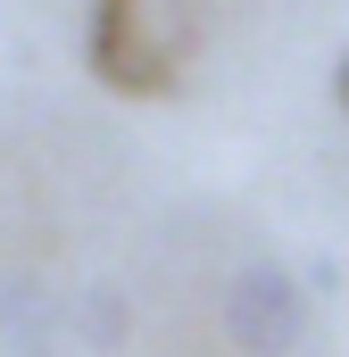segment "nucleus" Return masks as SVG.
Wrapping results in <instances>:
<instances>
[{
    "label": "nucleus",
    "mask_w": 349,
    "mask_h": 357,
    "mask_svg": "<svg viewBox=\"0 0 349 357\" xmlns=\"http://www.w3.org/2000/svg\"><path fill=\"white\" fill-rule=\"evenodd\" d=\"M225 341L242 357H291L308 341V291H299V274L274 266V258H250L225 282Z\"/></svg>",
    "instance_id": "obj_1"
},
{
    "label": "nucleus",
    "mask_w": 349,
    "mask_h": 357,
    "mask_svg": "<svg viewBox=\"0 0 349 357\" xmlns=\"http://www.w3.org/2000/svg\"><path fill=\"white\" fill-rule=\"evenodd\" d=\"M91 75L117 91H158L167 84V50L142 17V0H91Z\"/></svg>",
    "instance_id": "obj_2"
},
{
    "label": "nucleus",
    "mask_w": 349,
    "mask_h": 357,
    "mask_svg": "<svg viewBox=\"0 0 349 357\" xmlns=\"http://www.w3.org/2000/svg\"><path fill=\"white\" fill-rule=\"evenodd\" d=\"M75 316H84V341H91V349H117V341H125V299H117V291H84Z\"/></svg>",
    "instance_id": "obj_3"
},
{
    "label": "nucleus",
    "mask_w": 349,
    "mask_h": 357,
    "mask_svg": "<svg viewBox=\"0 0 349 357\" xmlns=\"http://www.w3.org/2000/svg\"><path fill=\"white\" fill-rule=\"evenodd\" d=\"M333 91H341V108H349V50H341V75H333Z\"/></svg>",
    "instance_id": "obj_4"
},
{
    "label": "nucleus",
    "mask_w": 349,
    "mask_h": 357,
    "mask_svg": "<svg viewBox=\"0 0 349 357\" xmlns=\"http://www.w3.org/2000/svg\"><path fill=\"white\" fill-rule=\"evenodd\" d=\"M42 357H50V349H42Z\"/></svg>",
    "instance_id": "obj_5"
}]
</instances>
